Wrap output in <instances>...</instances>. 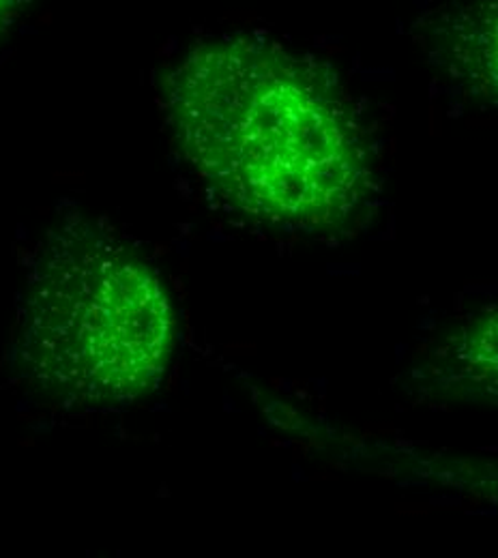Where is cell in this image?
<instances>
[{"instance_id": "1", "label": "cell", "mask_w": 498, "mask_h": 558, "mask_svg": "<svg viewBox=\"0 0 498 558\" xmlns=\"http://www.w3.org/2000/svg\"><path fill=\"white\" fill-rule=\"evenodd\" d=\"M181 150L232 209L284 228H338L374 187V153L340 77L276 41L192 48L166 82Z\"/></svg>"}, {"instance_id": "3", "label": "cell", "mask_w": 498, "mask_h": 558, "mask_svg": "<svg viewBox=\"0 0 498 558\" xmlns=\"http://www.w3.org/2000/svg\"><path fill=\"white\" fill-rule=\"evenodd\" d=\"M436 39L451 73L471 93L498 104V2L449 13Z\"/></svg>"}, {"instance_id": "2", "label": "cell", "mask_w": 498, "mask_h": 558, "mask_svg": "<svg viewBox=\"0 0 498 558\" xmlns=\"http://www.w3.org/2000/svg\"><path fill=\"white\" fill-rule=\"evenodd\" d=\"M174 314L138 254L84 219L39 245L22 305L20 356L50 396L80 407L127 404L168 365Z\"/></svg>"}, {"instance_id": "4", "label": "cell", "mask_w": 498, "mask_h": 558, "mask_svg": "<svg viewBox=\"0 0 498 558\" xmlns=\"http://www.w3.org/2000/svg\"><path fill=\"white\" fill-rule=\"evenodd\" d=\"M20 4L17 2H0V33L9 26V22L15 17V13L20 11L17 9Z\"/></svg>"}]
</instances>
